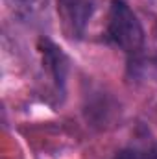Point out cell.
<instances>
[{"instance_id": "cell-4", "label": "cell", "mask_w": 157, "mask_h": 159, "mask_svg": "<svg viewBox=\"0 0 157 159\" xmlns=\"http://www.w3.org/2000/svg\"><path fill=\"white\" fill-rule=\"evenodd\" d=\"M117 159H137L135 154H129V152H122V154H118Z\"/></svg>"}, {"instance_id": "cell-5", "label": "cell", "mask_w": 157, "mask_h": 159, "mask_svg": "<svg viewBox=\"0 0 157 159\" xmlns=\"http://www.w3.org/2000/svg\"><path fill=\"white\" fill-rule=\"evenodd\" d=\"M148 2H150V4H152L154 7H157V0H148Z\"/></svg>"}, {"instance_id": "cell-2", "label": "cell", "mask_w": 157, "mask_h": 159, "mask_svg": "<svg viewBox=\"0 0 157 159\" xmlns=\"http://www.w3.org/2000/svg\"><path fill=\"white\" fill-rule=\"evenodd\" d=\"M43 56H44V63H46L48 70L52 72V76L56 78V81L63 83L65 72H67V57L63 56V52L57 46H54L50 43H44Z\"/></svg>"}, {"instance_id": "cell-1", "label": "cell", "mask_w": 157, "mask_h": 159, "mask_svg": "<svg viewBox=\"0 0 157 159\" xmlns=\"http://www.w3.org/2000/svg\"><path fill=\"white\" fill-rule=\"evenodd\" d=\"M107 30L111 39L128 54L139 52L144 44V30L137 15L129 9V6L124 0H113L109 9Z\"/></svg>"}, {"instance_id": "cell-3", "label": "cell", "mask_w": 157, "mask_h": 159, "mask_svg": "<svg viewBox=\"0 0 157 159\" xmlns=\"http://www.w3.org/2000/svg\"><path fill=\"white\" fill-rule=\"evenodd\" d=\"M9 4L15 15L22 19H32L43 11V7L46 6V0H9Z\"/></svg>"}]
</instances>
